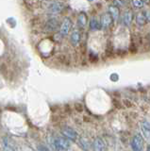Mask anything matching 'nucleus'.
<instances>
[{
	"mask_svg": "<svg viewBox=\"0 0 150 151\" xmlns=\"http://www.w3.org/2000/svg\"><path fill=\"white\" fill-rule=\"evenodd\" d=\"M112 22H113V19H112L110 13H105L101 16V19H100L101 27H103L104 28L109 27L112 24Z\"/></svg>",
	"mask_w": 150,
	"mask_h": 151,
	"instance_id": "nucleus-9",
	"label": "nucleus"
},
{
	"mask_svg": "<svg viewBox=\"0 0 150 151\" xmlns=\"http://www.w3.org/2000/svg\"><path fill=\"white\" fill-rule=\"evenodd\" d=\"M71 42L73 44V45H78L79 42H80V33L78 31L75 30L72 35H71Z\"/></svg>",
	"mask_w": 150,
	"mask_h": 151,
	"instance_id": "nucleus-15",
	"label": "nucleus"
},
{
	"mask_svg": "<svg viewBox=\"0 0 150 151\" xmlns=\"http://www.w3.org/2000/svg\"><path fill=\"white\" fill-rule=\"evenodd\" d=\"M146 17H145L144 13V12H140L137 14L136 16V23L138 24L139 26H144L145 23H146Z\"/></svg>",
	"mask_w": 150,
	"mask_h": 151,
	"instance_id": "nucleus-17",
	"label": "nucleus"
},
{
	"mask_svg": "<svg viewBox=\"0 0 150 151\" xmlns=\"http://www.w3.org/2000/svg\"><path fill=\"white\" fill-rule=\"evenodd\" d=\"M72 28V22L70 18H65L62 26L60 27V34L62 36H66Z\"/></svg>",
	"mask_w": 150,
	"mask_h": 151,
	"instance_id": "nucleus-4",
	"label": "nucleus"
},
{
	"mask_svg": "<svg viewBox=\"0 0 150 151\" xmlns=\"http://www.w3.org/2000/svg\"><path fill=\"white\" fill-rule=\"evenodd\" d=\"M141 130L144 137L147 141H150V122L147 120H144L141 122Z\"/></svg>",
	"mask_w": 150,
	"mask_h": 151,
	"instance_id": "nucleus-6",
	"label": "nucleus"
},
{
	"mask_svg": "<svg viewBox=\"0 0 150 151\" xmlns=\"http://www.w3.org/2000/svg\"><path fill=\"white\" fill-rule=\"evenodd\" d=\"M78 145H79V146L83 149V150H85V151H89L90 150V148H91V143H90V141L88 140V138L87 137H84V136H82V137H80L79 138V140H78Z\"/></svg>",
	"mask_w": 150,
	"mask_h": 151,
	"instance_id": "nucleus-11",
	"label": "nucleus"
},
{
	"mask_svg": "<svg viewBox=\"0 0 150 151\" xmlns=\"http://www.w3.org/2000/svg\"><path fill=\"white\" fill-rule=\"evenodd\" d=\"M78 26L80 27H84L87 25L88 22V18L85 12H80L78 16Z\"/></svg>",
	"mask_w": 150,
	"mask_h": 151,
	"instance_id": "nucleus-13",
	"label": "nucleus"
},
{
	"mask_svg": "<svg viewBox=\"0 0 150 151\" xmlns=\"http://www.w3.org/2000/svg\"><path fill=\"white\" fill-rule=\"evenodd\" d=\"M62 9V4L60 2H50L48 6V12L51 14L59 13Z\"/></svg>",
	"mask_w": 150,
	"mask_h": 151,
	"instance_id": "nucleus-10",
	"label": "nucleus"
},
{
	"mask_svg": "<svg viewBox=\"0 0 150 151\" xmlns=\"http://www.w3.org/2000/svg\"><path fill=\"white\" fill-rule=\"evenodd\" d=\"M131 147L133 151H144V139L143 137L137 134L133 137L131 141Z\"/></svg>",
	"mask_w": 150,
	"mask_h": 151,
	"instance_id": "nucleus-2",
	"label": "nucleus"
},
{
	"mask_svg": "<svg viewBox=\"0 0 150 151\" xmlns=\"http://www.w3.org/2000/svg\"><path fill=\"white\" fill-rule=\"evenodd\" d=\"M146 151H150V145H148L147 148H146Z\"/></svg>",
	"mask_w": 150,
	"mask_h": 151,
	"instance_id": "nucleus-24",
	"label": "nucleus"
},
{
	"mask_svg": "<svg viewBox=\"0 0 150 151\" xmlns=\"http://www.w3.org/2000/svg\"><path fill=\"white\" fill-rule=\"evenodd\" d=\"M54 146L57 150L67 151L70 148V141L63 137H58L54 140Z\"/></svg>",
	"mask_w": 150,
	"mask_h": 151,
	"instance_id": "nucleus-1",
	"label": "nucleus"
},
{
	"mask_svg": "<svg viewBox=\"0 0 150 151\" xmlns=\"http://www.w3.org/2000/svg\"><path fill=\"white\" fill-rule=\"evenodd\" d=\"M39 150L40 151H50L48 148H46L44 145H39Z\"/></svg>",
	"mask_w": 150,
	"mask_h": 151,
	"instance_id": "nucleus-23",
	"label": "nucleus"
},
{
	"mask_svg": "<svg viewBox=\"0 0 150 151\" xmlns=\"http://www.w3.org/2000/svg\"><path fill=\"white\" fill-rule=\"evenodd\" d=\"M126 3V1H114L113 2L114 6H115V5H119V6H124Z\"/></svg>",
	"mask_w": 150,
	"mask_h": 151,
	"instance_id": "nucleus-22",
	"label": "nucleus"
},
{
	"mask_svg": "<svg viewBox=\"0 0 150 151\" xmlns=\"http://www.w3.org/2000/svg\"><path fill=\"white\" fill-rule=\"evenodd\" d=\"M4 151H17L14 143L9 138H4L2 141Z\"/></svg>",
	"mask_w": 150,
	"mask_h": 151,
	"instance_id": "nucleus-8",
	"label": "nucleus"
},
{
	"mask_svg": "<svg viewBox=\"0 0 150 151\" xmlns=\"http://www.w3.org/2000/svg\"><path fill=\"white\" fill-rule=\"evenodd\" d=\"M109 13L111 15L112 19H113V21H117L118 20V18L120 16V11L117 6H110L109 7Z\"/></svg>",
	"mask_w": 150,
	"mask_h": 151,
	"instance_id": "nucleus-12",
	"label": "nucleus"
},
{
	"mask_svg": "<svg viewBox=\"0 0 150 151\" xmlns=\"http://www.w3.org/2000/svg\"><path fill=\"white\" fill-rule=\"evenodd\" d=\"M62 133L63 134V136L65 137V138L68 139V140H71V141H75L78 138V132L74 129H72V127H62Z\"/></svg>",
	"mask_w": 150,
	"mask_h": 151,
	"instance_id": "nucleus-3",
	"label": "nucleus"
},
{
	"mask_svg": "<svg viewBox=\"0 0 150 151\" xmlns=\"http://www.w3.org/2000/svg\"><path fill=\"white\" fill-rule=\"evenodd\" d=\"M145 3H147V2L140 1V0H133V1H132V5H133V7L135 9H142Z\"/></svg>",
	"mask_w": 150,
	"mask_h": 151,
	"instance_id": "nucleus-18",
	"label": "nucleus"
},
{
	"mask_svg": "<svg viewBox=\"0 0 150 151\" xmlns=\"http://www.w3.org/2000/svg\"><path fill=\"white\" fill-rule=\"evenodd\" d=\"M93 147L95 151H106V144L101 138L97 137L93 143Z\"/></svg>",
	"mask_w": 150,
	"mask_h": 151,
	"instance_id": "nucleus-7",
	"label": "nucleus"
},
{
	"mask_svg": "<svg viewBox=\"0 0 150 151\" xmlns=\"http://www.w3.org/2000/svg\"><path fill=\"white\" fill-rule=\"evenodd\" d=\"M132 18H133L132 12H131L130 11L126 12L125 14H124V16H123V23H124V25L126 26V27H128L130 24H131Z\"/></svg>",
	"mask_w": 150,
	"mask_h": 151,
	"instance_id": "nucleus-14",
	"label": "nucleus"
},
{
	"mask_svg": "<svg viewBox=\"0 0 150 151\" xmlns=\"http://www.w3.org/2000/svg\"><path fill=\"white\" fill-rule=\"evenodd\" d=\"M118 79H119V77L117 74H112L111 76V80H112V81H117Z\"/></svg>",
	"mask_w": 150,
	"mask_h": 151,
	"instance_id": "nucleus-20",
	"label": "nucleus"
},
{
	"mask_svg": "<svg viewBox=\"0 0 150 151\" xmlns=\"http://www.w3.org/2000/svg\"><path fill=\"white\" fill-rule=\"evenodd\" d=\"M144 13L145 17H146V20L148 22H150V9H146V11H145Z\"/></svg>",
	"mask_w": 150,
	"mask_h": 151,
	"instance_id": "nucleus-21",
	"label": "nucleus"
},
{
	"mask_svg": "<svg viewBox=\"0 0 150 151\" xmlns=\"http://www.w3.org/2000/svg\"><path fill=\"white\" fill-rule=\"evenodd\" d=\"M89 58H90L91 63H96V61L98 60V56H97V54L93 53V52L90 53V56H89Z\"/></svg>",
	"mask_w": 150,
	"mask_h": 151,
	"instance_id": "nucleus-19",
	"label": "nucleus"
},
{
	"mask_svg": "<svg viewBox=\"0 0 150 151\" xmlns=\"http://www.w3.org/2000/svg\"><path fill=\"white\" fill-rule=\"evenodd\" d=\"M45 30L48 32H52L59 28V21L57 18H50L45 24Z\"/></svg>",
	"mask_w": 150,
	"mask_h": 151,
	"instance_id": "nucleus-5",
	"label": "nucleus"
},
{
	"mask_svg": "<svg viewBox=\"0 0 150 151\" xmlns=\"http://www.w3.org/2000/svg\"><path fill=\"white\" fill-rule=\"evenodd\" d=\"M90 28L91 30L95 31V30H99L101 28V23L95 18H93L91 22H90Z\"/></svg>",
	"mask_w": 150,
	"mask_h": 151,
	"instance_id": "nucleus-16",
	"label": "nucleus"
}]
</instances>
